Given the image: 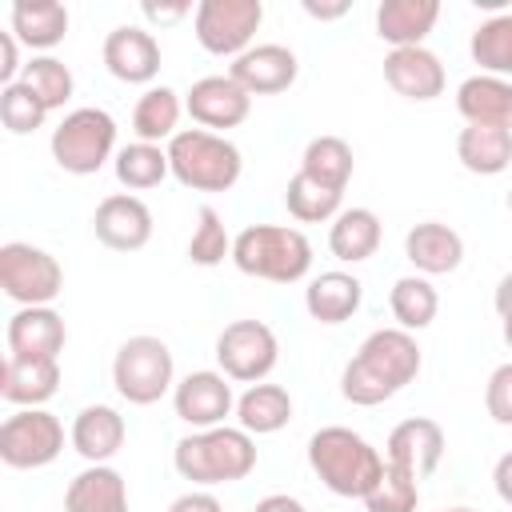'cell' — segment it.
<instances>
[{
  "label": "cell",
  "mask_w": 512,
  "mask_h": 512,
  "mask_svg": "<svg viewBox=\"0 0 512 512\" xmlns=\"http://www.w3.org/2000/svg\"><path fill=\"white\" fill-rule=\"evenodd\" d=\"M420 344L404 328H376L340 372V396L356 408H376L420 376Z\"/></svg>",
  "instance_id": "obj_1"
},
{
  "label": "cell",
  "mask_w": 512,
  "mask_h": 512,
  "mask_svg": "<svg viewBox=\"0 0 512 512\" xmlns=\"http://www.w3.org/2000/svg\"><path fill=\"white\" fill-rule=\"evenodd\" d=\"M308 468L320 476L328 492L344 500H364L384 476V456L360 432L344 424H328L308 440Z\"/></svg>",
  "instance_id": "obj_2"
},
{
  "label": "cell",
  "mask_w": 512,
  "mask_h": 512,
  "mask_svg": "<svg viewBox=\"0 0 512 512\" xmlns=\"http://www.w3.org/2000/svg\"><path fill=\"white\" fill-rule=\"evenodd\" d=\"M172 468L192 480L196 488H216V484H236L256 468V440L236 424L220 428H200L176 440L172 448Z\"/></svg>",
  "instance_id": "obj_3"
},
{
  "label": "cell",
  "mask_w": 512,
  "mask_h": 512,
  "mask_svg": "<svg viewBox=\"0 0 512 512\" xmlns=\"http://www.w3.org/2000/svg\"><path fill=\"white\" fill-rule=\"evenodd\" d=\"M232 264L268 284H296L312 272V240L292 224H248L232 240Z\"/></svg>",
  "instance_id": "obj_4"
},
{
  "label": "cell",
  "mask_w": 512,
  "mask_h": 512,
  "mask_svg": "<svg viewBox=\"0 0 512 512\" xmlns=\"http://www.w3.org/2000/svg\"><path fill=\"white\" fill-rule=\"evenodd\" d=\"M164 148H168L172 176L192 192H228L244 172L240 148L220 132L180 128Z\"/></svg>",
  "instance_id": "obj_5"
},
{
  "label": "cell",
  "mask_w": 512,
  "mask_h": 512,
  "mask_svg": "<svg viewBox=\"0 0 512 512\" xmlns=\"http://www.w3.org/2000/svg\"><path fill=\"white\" fill-rule=\"evenodd\" d=\"M52 160L72 172V176H92L108 160H116V120L104 108H72L56 128H52Z\"/></svg>",
  "instance_id": "obj_6"
},
{
  "label": "cell",
  "mask_w": 512,
  "mask_h": 512,
  "mask_svg": "<svg viewBox=\"0 0 512 512\" xmlns=\"http://www.w3.org/2000/svg\"><path fill=\"white\" fill-rule=\"evenodd\" d=\"M112 384L136 408L164 400L176 388L172 348L160 336H128L112 356Z\"/></svg>",
  "instance_id": "obj_7"
},
{
  "label": "cell",
  "mask_w": 512,
  "mask_h": 512,
  "mask_svg": "<svg viewBox=\"0 0 512 512\" xmlns=\"http://www.w3.org/2000/svg\"><path fill=\"white\" fill-rule=\"evenodd\" d=\"M0 288L20 308H44L64 292V268L52 252L24 240H8L0 248Z\"/></svg>",
  "instance_id": "obj_8"
},
{
  "label": "cell",
  "mask_w": 512,
  "mask_h": 512,
  "mask_svg": "<svg viewBox=\"0 0 512 512\" xmlns=\"http://www.w3.org/2000/svg\"><path fill=\"white\" fill-rule=\"evenodd\" d=\"M264 24L260 0H200L192 12L196 44L212 56H244Z\"/></svg>",
  "instance_id": "obj_9"
},
{
  "label": "cell",
  "mask_w": 512,
  "mask_h": 512,
  "mask_svg": "<svg viewBox=\"0 0 512 512\" xmlns=\"http://www.w3.org/2000/svg\"><path fill=\"white\" fill-rule=\"evenodd\" d=\"M216 364L236 384H260L280 364V340L264 320H232L216 336Z\"/></svg>",
  "instance_id": "obj_10"
},
{
  "label": "cell",
  "mask_w": 512,
  "mask_h": 512,
  "mask_svg": "<svg viewBox=\"0 0 512 512\" xmlns=\"http://www.w3.org/2000/svg\"><path fill=\"white\" fill-rule=\"evenodd\" d=\"M64 452V424L48 408H16L0 424V460L8 468H48Z\"/></svg>",
  "instance_id": "obj_11"
},
{
  "label": "cell",
  "mask_w": 512,
  "mask_h": 512,
  "mask_svg": "<svg viewBox=\"0 0 512 512\" xmlns=\"http://www.w3.org/2000/svg\"><path fill=\"white\" fill-rule=\"evenodd\" d=\"M172 408L176 416L200 432V428H220L232 412H236V392H232V380L224 372H212V368H200V372H188L184 380H176L172 388Z\"/></svg>",
  "instance_id": "obj_12"
},
{
  "label": "cell",
  "mask_w": 512,
  "mask_h": 512,
  "mask_svg": "<svg viewBox=\"0 0 512 512\" xmlns=\"http://www.w3.org/2000/svg\"><path fill=\"white\" fill-rule=\"evenodd\" d=\"M184 112L192 116V124H200L204 132H228L240 128L252 112V96L224 72V76H200L188 92H184Z\"/></svg>",
  "instance_id": "obj_13"
},
{
  "label": "cell",
  "mask_w": 512,
  "mask_h": 512,
  "mask_svg": "<svg viewBox=\"0 0 512 512\" xmlns=\"http://www.w3.org/2000/svg\"><path fill=\"white\" fill-rule=\"evenodd\" d=\"M92 232L112 252H140L152 240V208L132 192H112L96 204Z\"/></svg>",
  "instance_id": "obj_14"
},
{
  "label": "cell",
  "mask_w": 512,
  "mask_h": 512,
  "mask_svg": "<svg viewBox=\"0 0 512 512\" xmlns=\"http://www.w3.org/2000/svg\"><path fill=\"white\" fill-rule=\"evenodd\" d=\"M104 68L120 80V84H148L160 76V44L148 28H136V24H120L104 36Z\"/></svg>",
  "instance_id": "obj_15"
},
{
  "label": "cell",
  "mask_w": 512,
  "mask_h": 512,
  "mask_svg": "<svg viewBox=\"0 0 512 512\" xmlns=\"http://www.w3.org/2000/svg\"><path fill=\"white\" fill-rule=\"evenodd\" d=\"M4 340H8V356H20V360H60V352L68 344V328H64V316L52 304H44V308H16L8 316Z\"/></svg>",
  "instance_id": "obj_16"
},
{
  "label": "cell",
  "mask_w": 512,
  "mask_h": 512,
  "mask_svg": "<svg viewBox=\"0 0 512 512\" xmlns=\"http://www.w3.org/2000/svg\"><path fill=\"white\" fill-rule=\"evenodd\" d=\"M228 76L248 92V96H276L296 84L300 60L288 44H252L244 56L232 60Z\"/></svg>",
  "instance_id": "obj_17"
},
{
  "label": "cell",
  "mask_w": 512,
  "mask_h": 512,
  "mask_svg": "<svg viewBox=\"0 0 512 512\" xmlns=\"http://www.w3.org/2000/svg\"><path fill=\"white\" fill-rule=\"evenodd\" d=\"M384 460L408 468L416 480H428L444 460V428L428 416L400 420L384 440Z\"/></svg>",
  "instance_id": "obj_18"
},
{
  "label": "cell",
  "mask_w": 512,
  "mask_h": 512,
  "mask_svg": "<svg viewBox=\"0 0 512 512\" xmlns=\"http://www.w3.org/2000/svg\"><path fill=\"white\" fill-rule=\"evenodd\" d=\"M384 80L396 96H404L412 104H428V100L444 96V84H448L440 56L424 44L420 48H392L384 56Z\"/></svg>",
  "instance_id": "obj_19"
},
{
  "label": "cell",
  "mask_w": 512,
  "mask_h": 512,
  "mask_svg": "<svg viewBox=\"0 0 512 512\" xmlns=\"http://www.w3.org/2000/svg\"><path fill=\"white\" fill-rule=\"evenodd\" d=\"M404 256L420 276H448L464 264V240L452 224L440 220H420L404 232Z\"/></svg>",
  "instance_id": "obj_20"
},
{
  "label": "cell",
  "mask_w": 512,
  "mask_h": 512,
  "mask_svg": "<svg viewBox=\"0 0 512 512\" xmlns=\"http://www.w3.org/2000/svg\"><path fill=\"white\" fill-rule=\"evenodd\" d=\"M124 416L112 408V404H88L76 412L72 428H68V440L72 448L88 460V464H108L120 448H124Z\"/></svg>",
  "instance_id": "obj_21"
},
{
  "label": "cell",
  "mask_w": 512,
  "mask_h": 512,
  "mask_svg": "<svg viewBox=\"0 0 512 512\" xmlns=\"http://www.w3.org/2000/svg\"><path fill=\"white\" fill-rule=\"evenodd\" d=\"M60 388V360H20L4 356L0 396L16 408H44Z\"/></svg>",
  "instance_id": "obj_22"
},
{
  "label": "cell",
  "mask_w": 512,
  "mask_h": 512,
  "mask_svg": "<svg viewBox=\"0 0 512 512\" xmlns=\"http://www.w3.org/2000/svg\"><path fill=\"white\" fill-rule=\"evenodd\" d=\"M8 32L24 48L48 56V48L68 36V8L60 0H16L8 12Z\"/></svg>",
  "instance_id": "obj_23"
},
{
  "label": "cell",
  "mask_w": 512,
  "mask_h": 512,
  "mask_svg": "<svg viewBox=\"0 0 512 512\" xmlns=\"http://www.w3.org/2000/svg\"><path fill=\"white\" fill-rule=\"evenodd\" d=\"M360 304H364V284L352 272H340V268L312 276L308 288H304V308L320 324H344L360 312Z\"/></svg>",
  "instance_id": "obj_24"
},
{
  "label": "cell",
  "mask_w": 512,
  "mask_h": 512,
  "mask_svg": "<svg viewBox=\"0 0 512 512\" xmlns=\"http://www.w3.org/2000/svg\"><path fill=\"white\" fill-rule=\"evenodd\" d=\"M456 112L464 116V124H492L512 132V80L484 72L468 76L456 88Z\"/></svg>",
  "instance_id": "obj_25"
},
{
  "label": "cell",
  "mask_w": 512,
  "mask_h": 512,
  "mask_svg": "<svg viewBox=\"0 0 512 512\" xmlns=\"http://www.w3.org/2000/svg\"><path fill=\"white\" fill-rule=\"evenodd\" d=\"M64 512H128V484L112 464H88L64 488Z\"/></svg>",
  "instance_id": "obj_26"
},
{
  "label": "cell",
  "mask_w": 512,
  "mask_h": 512,
  "mask_svg": "<svg viewBox=\"0 0 512 512\" xmlns=\"http://www.w3.org/2000/svg\"><path fill=\"white\" fill-rule=\"evenodd\" d=\"M440 20V0H384L376 8V36L392 48H420Z\"/></svg>",
  "instance_id": "obj_27"
},
{
  "label": "cell",
  "mask_w": 512,
  "mask_h": 512,
  "mask_svg": "<svg viewBox=\"0 0 512 512\" xmlns=\"http://www.w3.org/2000/svg\"><path fill=\"white\" fill-rule=\"evenodd\" d=\"M456 160L472 176H500L512 168V132L492 124H464L456 136Z\"/></svg>",
  "instance_id": "obj_28"
},
{
  "label": "cell",
  "mask_w": 512,
  "mask_h": 512,
  "mask_svg": "<svg viewBox=\"0 0 512 512\" xmlns=\"http://www.w3.org/2000/svg\"><path fill=\"white\" fill-rule=\"evenodd\" d=\"M384 240V224L372 208H340V216L328 228V248L340 264H364L368 256H376Z\"/></svg>",
  "instance_id": "obj_29"
},
{
  "label": "cell",
  "mask_w": 512,
  "mask_h": 512,
  "mask_svg": "<svg viewBox=\"0 0 512 512\" xmlns=\"http://www.w3.org/2000/svg\"><path fill=\"white\" fill-rule=\"evenodd\" d=\"M292 420V396L288 388L280 384H248L240 396H236V424L248 432V436H272L280 432L284 424Z\"/></svg>",
  "instance_id": "obj_30"
},
{
  "label": "cell",
  "mask_w": 512,
  "mask_h": 512,
  "mask_svg": "<svg viewBox=\"0 0 512 512\" xmlns=\"http://www.w3.org/2000/svg\"><path fill=\"white\" fill-rule=\"evenodd\" d=\"M180 112H184V100H180L176 88H168V84L144 88V96L132 108V132H136V140H144V144H168L180 132Z\"/></svg>",
  "instance_id": "obj_31"
},
{
  "label": "cell",
  "mask_w": 512,
  "mask_h": 512,
  "mask_svg": "<svg viewBox=\"0 0 512 512\" xmlns=\"http://www.w3.org/2000/svg\"><path fill=\"white\" fill-rule=\"evenodd\" d=\"M388 308H392L396 328H404V332H424V328L436 320V312H440V296H436L432 280L416 272V276H400V280L392 284Z\"/></svg>",
  "instance_id": "obj_32"
},
{
  "label": "cell",
  "mask_w": 512,
  "mask_h": 512,
  "mask_svg": "<svg viewBox=\"0 0 512 512\" xmlns=\"http://www.w3.org/2000/svg\"><path fill=\"white\" fill-rule=\"evenodd\" d=\"M116 168V180L128 188V192H148L156 184H164L172 176V164H168V148L160 144H144V140H132L116 152L112 160Z\"/></svg>",
  "instance_id": "obj_33"
},
{
  "label": "cell",
  "mask_w": 512,
  "mask_h": 512,
  "mask_svg": "<svg viewBox=\"0 0 512 512\" xmlns=\"http://www.w3.org/2000/svg\"><path fill=\"white\" fill-rule=\"evenodd\" d=\"M352 168H356L352 148L340 136H312L308 148H304V156H300V172L312 176V180H320V184H328V188H336V192L348 188Z\"/></svg>",
  "instance_id": "obj_34"
},
{
  "label": "cell",
  "mask_w": 512,
  "mask_h": 512,
  "mask_svg": "<svg viewBox=\"0 0 512 512\" xmlns=\"http://www.w3.org/2000/svg\"><path fill=\"white\" fill-rule=\"evenodd\" d=\"M284 204H288V216L300 220V224H324V220H336L340 216V204H344V192L296 172L284 188Z\"/></svg>",
  "instance_id": "obj_35"
},
{
  "label": "cell",
  "mask_w": 512,
  "mask_h": 512,
  "mask_svg": "<svg viewBox=\"0 0 512 512\" xmlns=\"http://www.w3.org/2000/svg\"><path fill=\"white\" fill-rule=\"evenodd\" d=\"M472 60L480 64L484 76H512V12H500L492 20H484L472 40H468Z\"/></svg>",
  "instance_id": "obj_36"
},
{
  "label": "cell",
  "mask_w": 512,
  "mask_h": 512,
  "mask_svg": "<svg viewBox=\"0 0 512 512\" xmlns=\"http://www.w3.org/2000/svg\"><path fill=\"white\" fill-rule=\"evenodd\" d=\"M232 240H236V236H228L224 216H220L212 204H204V208L196 212V228H192V236H188V260H192L196 268H216V264L232 260Z\"/></svg>",
  "instance_id": "obj_37"
},
{
  "label": "cell",
  "mask_w": 512,
  "mask_h": 512,
  "mask_svg": "<svg viewBox=\"0 0 512 512\" xmlns=\"http://www.w3.org/2000/svg\"><path fill=\"white\" fill-rule=\"evenodd\" d=\"M20 80L48 104V112L64 108V104L72 100V92H76L72 68H68L64 60H56V56H32V60L24 64V76H20Z\"/></svg>",
  "instance_id": "obj_38"
},
{
  "label": "cell",
  "mask_w": 512,
  "mask_h": 512,
  "mask_svg": "<svg viewBox=\"0 0 512 512\" xmlns=\"http://www.w3.org/2000/svg\"><path fill=\"white\" fill-rule=\"evenodd\" d=\"M44 120H48V104H44L24 80L0 88V124H4L12 136L36 132V128H44Z\"/></svg>",
  "instance_id": "obj_39"
},
{
  "label": "cell",
  "mask_w": 512,
  "mask_h": 512,
  "mask_svg": "<svg viewBox=\"0 0 512 512\" xmlns=\"http://www.w3.org/2000/svg\"><path fill=\"white\" fill-rule=\"evenodd\" d=\"M416 500H420V480L408 468L384 460V476L364 496V508L368 512H416Z\"/></svg>",
  "instance_id": "obj_40"
},
{
  "label": "cell",
  "mask_w": 512,
  "mask_h": 512,
  "mask_svg": "<svg viewBox=\"0 0 512 512\" xmlns=\"http://www.w3.org/2000/svg\"><path fill=\"white\" fill-rule=\"evenodd\" d=\"M484 408H488V416L496 424L512 428V360L500 364V368H492V376L484 384Z\"/></svg>",
  "instance_id": "obj_41"
},
{
  "label": "cell",
  "mask_w": 512,
  "mask_h": 512,
  "mask_svg": "<svg viewBox=\"0 0 512 512\" xmlns=\"http://www.w3.org/2000/svg\"><path fill=\"white\" fill-rule=\"evenodd\" d=\"M24 76V64H20V40L12 32H0V88L16 84Z\"/></svg>",
  "instance_id": "obj_42"
},
{
  "label": "cell",
  "mask_w": 512,
  "mask_h": 512,
  "mask_svg": "<svg viewBox=\"0 0 512 512\" xmlns=\"http://www.w3.org/2000/svg\"><path fill=\"white\" fill-rule=\"evenodd\" d=\"M168 512H224V504H220L208 488H192V492L176 496V500L168 504Z\"/></svg>",
  "instance_id": "obj_43"
},
{
  "label": "cell",
  "mask_w": 512,
  "mask_h": 512,
  "mask_svg": "<svg viewBox=\"0 0 512 512\" xmlns=\"http://www.w3.org/2000/svg\"><path fill=\"white\" fill-rule=\"evenodd\" d=\"M140 12H144L148 24H176V20H184L192 12V4H184V0H176V4H152V0H144Z\"/></svg>",
  "instance_id": "obj_44"
},
{
  "label": "cell",
  "mask_w": 512,
  "mask_h": 512,
  "mask_svg": "<svg viewBox=\"0 0 512 512\" xmlns=\"http://www.w3.org/2000/svg\"><path fill=\"white\" fill-rule=\"evenodd\" d=\"M492 488H496V496L512 508V452H504V456L496 460V468H492Z\"/></svg>",
  "instance_id": "obj_45"
},
{
  "label": "cell",
  "mask_w": 512,
  "mask_h": 512,
  "mask_svg": "<svg viewBox=\"0 0 512 512\" xmlns=\"http://www.w3.org/2000/svg\"><path fill=\"white\" fill-rule=\"evenodd\" d=\"M252 512H308L296 496H288V492H272V496H264V500H256V508Z\"/></svg>",
  "instance_id": "obj_46"
},
{
  "label": "cell",
  "mask_w": 512,
  "mask_h": 512,
  "mask_svg": "<svg viewBox=\"0 0 512 512\" xmlns=\"http://www.w3.org/2000/svg\"><path fill=\"white\" fill-rule=\"evenodd\" d=\"M304 12L312 20H340L348 12V0H336V4H316V0H304Z\"/></svg>",
  "instance_id": "obj_47"
},
{
  "label": "cell",
  "mask_w": 512,
  "mask_h": 512,
  "mask_svg": "<svg viewBox=\"0 0 512 512\" xmlns=\"http://www.w3.org/2000/svg\"><path fill=\"white\" fill-rule=\"evenodd\" d=\"M492 304H496V316H508L512 312V272L500 276V284L492 292Z\"/></svg>",
  "instance_id": "obj_48"
},
{
  "label": "cell",
  "mask_w": 512,
  "mask_h": 512,
  "mask_svg": "<svg viewBox=\"0 0 512 512\" xmlns=\"http://www.w3.org/2000/svg\"><path fill=\"white\" fill-rule=\"evenodd\" d=\"M500 332H504V344L512 348V312H508V316H500Z\"/></svg>",
  "instance_id": "obj_49"
},
{
  "label": "cell",
  "mask_w": 512,
  "mask_h": 512,
  "mask_svg": "<svg viewBox=\"0 0 512 512\" xmlns=\"http://www.w3.org/2000/svg\"><path fill=\"white\" fill-rule=\"evenodd\" d=\"M440 512H476V508H440Z\"/></svg>",
  "instance_id": "obj_50"
},
{
  "label": "cell",
  "mask_w": 512,
  "mask_h": 512,
  "mask_svg": "<svg viewBox=\"0 0 512 512\" xmlns=\"http://www.w3.org/2000/svg\"><path fill=\"white\" fill-rule=\"evenodd\" d=\"M508 212H512V192H508Z\"/></svg>",
  "instance_id": "obj_51"
}]
</instances>
